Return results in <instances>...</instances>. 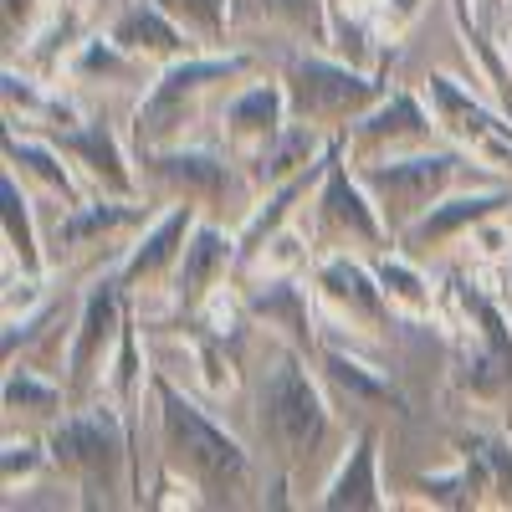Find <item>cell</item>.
<instances>
[{
    "instance_id": "obj_1",
    "label": "cell",
    "mask_w": 512,
    "mask_h": 512,
    "mask_svg": "<svg viewBox=\"0 0 512 512\" xmlns=\"http://www.w3.org/2000/svg\"><path fill=\"white\" fill-rule=\"evenodd\" d=\"M149 400H154V425H159V461L175 466L180 477H190L210 507H241L256 502L251 492H262L256 477V456L210 415L195 395H185L164 369L149 379Z\"/></svg>"
},
{
    "instance_id": "obj_2",
    "label": "cell",
    "mask_w": 512,
    "mask_h": 512,
    "mask_svg": "<svg viewBox=\"0 0 512 512\" xmlns=\"http://www.w3.org/2000/svg\"><path fill=\"white\" fill-rule=\"evenodd\" d=\"M47 446L57 477L77 492V507H118V502H144V472H139V446L134 431L113 400L72 405L62 420L47 425Z\"/></svg>"
},
{
    "instance_id": "obj_3",
    "label": "cell",
    "mask_w": 512,
    "mask_h": 512,
    "mask_svg": "<svg viewBox=\"0 0 512 512\" xmlns=\"http://www.w3.org/2000/svg\"><path fill=\"white\" fill-rule=\"evenodd\" d=\"M313 359L272 344V359L256 379V441L277 472H303L333 451V400Z\"/></svg>"
},
{
    "instance_id": "obj_4",
    "label": "cell",
    "mask_w": 512,
    "mask_h": 512,
    "mask_svg": "<svg viewBox=\"0 0 512 512\" xmlns=\"http://www.w3.org/2000/svg\"><path fill=\"white\" fill-rule=\"evenodd\" d=\"M251 62H256L251 52L226 47V52H190L180 62L159 67L154 82L134 103V118H128V144H134V154L190 144V134L205 118V103L216 98L226 82L246 77Z\"/></svg>"
},
{
    "instance_id": "obj_5",
    "label": "cell",
    "mask_w": 512,
    "mask_h": 512,
    "mask_svg": "<svg viewBox=\"0 0 512 512\" xmlns=\"http://www.w3.org/2000/svg\"><path fill=\"white\" fill-rule=\"evenodd\" d=\"M390 62L395 47H384L379 67H354L323 47H303L282 62V88H287V113L292 123H308L318 134L338 139L344 128L369 113L384 93H390Z\"/></svg>"
},
{
    "instance_id": "obj_6",
    "label": "cell",
    "mask_w": 512,
    "mask_h": 512,
    "mask_svg": "<svg viewBox=\"0 0 512 512\" xmlns=\"http://www.w3.org/2000/svg\"><path fill=\"white\" fill-rule=\"evenodd\" d=\"M364 180V190L374 195L384 226L400 241L425 210H431L441 195L461 190V185H482V180H497L487 169L461 154L456 144H436V149H420V154H405V159H384V164H369V169H354Z\"/></svg>"
},
{
    "instance_id": "obj_7",
    "label": "cell",
    "mask_w": 512,
    "mask_h": 512,
    "mask_svg": "<svg viewBox=\"0 0 512 512\" xmlns=\"http://www.w3.org/2000/svg\"><path fill=\"white\" fill-rule=\"evenodd\" d=\"M297 226H303L308 241H313V262H318V256H333V251L374 256V251H384V246L395 241L390 226H384V216H379L374 195L354 175V164H349V154H344V144H338V139L328 149L323 180H318L313 200L303 205Z\"/></svg>"
},
{
    "instance_id": "obj_8",
    "label": "cell",
    "mask_w": 512,
    "mask_h": 512,
    "mask_svg": "<svg viewBox=\"0 0 512 512\" xmlns=\"http://www.w3.org/2000/svg\"><path fill=\"white\" fill-rule=\"evenodd\" d=\"M128 313H134V297L123 292L118 267L82 287L77 318L67 328V359H62V379H67L72 405L103 400V384H108V369H113V354H118Z\"/></svg>"
},
{
    "instance_id": "obj_9",
    "label": "cell",
    "mask_w": 512,
    "mask_h": 512,
    "mask_svg": "<svg viewBox=\"0 0 512 512\" xmlns=\"http://www.w3.org/2000/svg\"><path fill=\"white\" fill-rule=\"evenodd\" d=\"M425 108H431L441 139L472 154L487 175H512V118L502 108H487L472 88H461V77L431 72L420 88Z\"/></svg>"
},
{
    "instance_id": "obj_10",
    "label": "cell",
    "mask_w": 512,
    "mask_h": 512,
    "mask_svg": "<svg viewBox=\"0 0 512 512\" xmlns=\"http://www.w3.org/2000/svg\"><path fill=\"white\" fill-rule=\"evenodd\" d=\"M308 272H313V303H318L323 328H344L364 338V344H374L395 323V308L384 303V287L369 267V256L333 251V256H318Z\"/></svg>"
},
{
    "instance_id": "obj_11",
    "label": "cell",
    "mask_w": 512,
    "mask_h": 512,
    "mask_svg": "<svg viewBox=\"0 0 512 512\" xmlns=\"http://www.w3.org/2000/svg\"><path fill=\"white\" fill-rule=\"evenodd\" d=\"M338 144H344L354 169H369V164H384V159H405V154H420V149H436L441 128H436V118H431V108H425L420 93L390 88L369 113H359L344 134H338Z\"/></svg>"
},
{
    "instance_id": "obj_12",
    "label": "cell",
    "mask_w": 512,
    "mask_h": 512,
    "mask_svg": "<svg viewBox=\"0 0 512 512\" xmlns=\"http://www.w3.org/2000/svg\"><path fill=\"white\" fill-rule=\"evenodd\" d=\"M231 154L221 149H195V144H175V149H144L139 154V180L144 190L164 195L169 205H195L200 216L231 200L236 175H231Z\"/></svg>"
},
{
    "instance_id": "obj_13",
    "label": "cell",
    "mask_w": 512,
    "mask_h": 512,
    "mask_svg": "<svg viewBox=\"0 0 512 512\" xmlns=\"http://www.w3.org/2000/svg\"><path fill=\"white\" fill-rule=\"evenodd\" d=\"M195 221H200L195 205H169L164 216H154L139 231V241L123 251L118 282L134 303H164V313H169V287H175V272H180V256H185Z\"/></svg>"
},
{
    "instance_id": "obj_14",
    "label": "cell",
    "mask_w": 512,
    "mask_h": 512,
    "mask_svg": "<svg viewBox=\"0 0 512 512\" xmlns=\"http://www.w3.org/2000/svg\"><path fill=\"white\" fill-rule=\"evenodd\" d=\"M149 221H154L149 200H139V195L134 200H118V195L82 200V205H72V210L57 216V226L47 236V256H52V267H67V262H77V256H88L98 246H113V241L134 246Z\"/></svg>"
},
{
    "instance_id": "obj_15",
    "label": "cell",
    "mask_w": 512,
    "mask_h": 512,
    "mask_svg": "<svg viewBox=\"0 0 512 512\" xmlns=\"http://www.w3.org/2000/svg\"><path fill=\"white\" fill-rule=\"evenodd\" d=\"M62 154H67V164L77 169V180L88 185L93 195H118V200H134L139 190H144V180H139V154H128V144H123V134L108 123V118H82V123H72V128H57V134H47Z\"/></svg>"
},
{
    "instance_id": "obj_16",
    "label": "cell",
    "mask_w": 512,
    "mask_h": 512,
    "mask_svg": "<svg viewBox=\"0 0 512 512\" xmlns=\"http://www.w3.org/2000/svg\"><path fill=\"white\" fill-rule=\"evenodd\" d=\"M246 292V313H251V328H267L272 344H287L297 354L318 359L323 349V318H318V303H313V287L303 292V282L292 277H256V282H241Z\"/></svg>"
},
{
    "instance_id": "obj_17",
    "label": "cell",
    "mask_w": 512,
    "mask_h": 512,
    "mask_svg": "<svg viewBox=\"0 0 512 512\" xmlns=\"http://www.w3.org/2000/svg\"><path fill=\"white\" fill-rule=\"evenodd\" d=\"M241 262V246H236V231L216 226V221H195L190 241H185V256H180V272H175V287H169V323L185 328L200 308L205 297L226 287V277L236 272Z\"/></svg>"
},
{
    "instance_id": "obj_18",
    "label": "cell",
    "mask_w": 512,
    "mask_h": 512,
    "mask_svg": "<svg viewBox=\"0 0 512 512\" xmlns=\"http://www.w3.org/2000/svg\"><path fill=\"white\" fill-rule=\"evenodd\" d=\"M507 205H512V190L497 185V180H482V185H461L451 195H441L425 216L400 236V246L410 256H431V251H446L456 241H466L482 221L492 216H507Z\"/></svg>"
},
{
    "instance_id": "obj_19",
    "label": "cell",
    "mask_w": 512,
    "mask_h": 512,
    "mask_svg": "<svg viewBox=\"0 0 512 512\" xmlns=\"http://www.w3.org/2000/svg\"><path fill=\"white\" fill-rule=\"evenodd\" d=\"M292 123L287 113V88H282V77L277 82H251V88H241L226 108H221V149L246 169L256 164L277 139H282V128Z\"/></svg>"
},
{
    "instance_id": "obj_20",
    "label": "cell",
    "mask_w": 512,
    "mask_h": 512,
    "mask_svg": "<svg viewBox=\"0 0 512 512\" xmlns=\"http://www.w3.org/2000/svg\"><path fill=\"white\" fill-rule=\"evenodd\" d=\"M318 507L323 512H384L390 507V492H384V477H379V431L374 425H359L344 456L333 461V477L323 482Z\"/></svg>"
},
{
    "instance_id": "obj_21",
    "label": "cell",
    "mask_w": 512,
    "mask_h": 512,
    "mask_svg": "<svg viewBox=\"0 0 512 512\" xmlns=\"http://www.w3.org/2000/svg\"><path fill=\"white\" fill-rule=\"evenodd\" d=\"M236 36H282L297 47H323L333 41L328 0H231Z\"/></svg>"
},
{
    "instance_id": "obj_22",
    "label": "cell",
    "mask_w": 512,
    "mask_h": 512,
    "mask_svg": "<svg viewBox=\"0 0 512 512\" xmlns=\"http://www.w3.org/2000/svg\"><path fill=\"white\" fill-rule=\"evenodd\" d=\"M6 169L41 200H52L57 210H72L82 205V185L77 169L67 164V154L52 144V139H36L26 128H6Z\"/></svg>"
},
{
    "instance_id": "obj_23",
    "label": "cell",
    "mask_w": 512,
    "mask_h": 512,
    "mask_svg": "<svg viewBox=\"0 0 512 512\" xmlns=\"http://www.w3.org/2000/svg\"><path fill=\"white\" fill-rule=\"evenodd\" d=\"M313 369L323 374L328 395L349 400V410H395L400 420H410V400L395 390V379L379 374L374 364H364V359L354 354V344L344 349V344H328V338H323Z\"/></svg>"
},
{
    "instance_id": "obj_24",
    "label": "cell",
    "mask_w": 512,
    "mask_h": 512,
    "mask_svg": "<svg viewBox=\"0 0 512 512\" xmlns=\"http://www.w3.org/2000/svg\"><path fill=\"white\" fill-rule=\"evenodd\" d=\"M108 36L118 41L123 52H134L139 62H149L154 72L190 57V52H200L195 41L154 6V0H128V6H118V16L108 21Z\"/></svg>"
},
{
    "instance_id": "obj_25",
    "label": "cell",
    "mask_w": 512,
    "mask_h": 512,
    "mask_svg": "<svg viewBox=\"0 0 512 512\" xmlns=\"http://www.w3.org/2000/svg\"><path fill=\"white\" fill-rule=\"evenodd\" d=\"M456 461L466 472V497L472 512H502L512 507V441L507 436H487V431H466L451 441Z\"/></svg>"
},
{
    "instance_id": "obj_26",
    "label": "cell",
    "mask_w": 512,
    "mask_h": 512,
    "mask_svg": "<svg viewBox=\"0 0 512 512\" xmlns=\"http://www.w3.org/2000/svg\"><path fill=\"white\" fill-rule=\"evenodd\" d=\"M62 77L77 82V88H108V93H123V88H149V82H154V67L139 62L134 52H123L108 31H88V36L77 41V52L67 57Z\"/></svg>"
},
{
    "instance_id": "obj_27",
    "label": "cell",
    "mask_w": 512,
    "mask_h": 512,
    "mask_svg": "<svg viewBox=\"0 0 512 512\" xmlns=\"http://www.w3.org/2000/svg\"><path fill=\"white\" fill-rule=\"evenodd\" d=\"M0 231H6V272H31V277H47V241L36 236L31 221V190L11 175H0Z\"/></svg>"
},
{
    "instance_id": "obj_28",
    "label": "cell",
    "mask_w": 512,
    "mask_h": 512,
    "mask_svg": "<svg viewBox=\"0 0 512 512\" xmlns=\"http://www.w3.org/2000/svg\"><path fill=\"white\" fill-rule=\"evenodd\" d=\"M369 267H374V277H379V287H384V303L395 308V318H405V323H431L436 313H441V297H436V287L425 282V272L415 267V256L405 251H374L369 256Z\"/></svg>"
},
{
    "instance_id": "obj_29",
    "label": "cell",
    "mask_w": 512,
    "mask_h": 512,
    "mask_svg": "<svg viewBox=\"0 0 512 512\" xmlns=\"http://www.w3.org/2000/svg\"><path fill=\"white\" fill-rule=\"evenodd\" d=\"M0 405H6V420H62V410L72 405L67 395V379L47 374V369H31V364H6V384H0Z\"/></svg>"
},
{
    "instance_id": "obj_30",
    "label": "cell",
    "mask_w": 512,
    "mask_h": 512,
    "mask_svg": "<svg viewBox=\"0 0 512 512\" xmlns=\"http://www.w3.org/2000/svg\"><path fill=\"white\" fill-rule=\"evenodd\" d=\"M328 134H318V128H308V123H287L282 128V139L256 159V164H246V185H251V195H262V190H272V185H282V180H292L297 169H308V164H318L323 154H328Z\"/></svg>"
},
{
    "instance_id": "obj_31",
    "label": "cell",
    "mask_w": 512,
    "mask_h": 512,
    "mask_svg": "<svg viewBox=\"0 0 512 512\" xmlns=\"http://www.w3.org/2000/svg\"><path fill=\"white\" fill-rule=\"evenodd\" d=\"M185 344H190V364H195V374L205 384V395L210 400L236 395V384H241V374H236L241 369V344H231V338L210 333L200 323H185Z\"/></svg>"
},
{
    "instance_id": "obj_32",
    "label": "cell",
    "mask_w": 512,
    "mask_h": 512,
    "mask_svg": "<svg viewBox=\"0 0 512 512\" xmlns=\"http://www.w3.org/2000/svg\"><path fill=\"white\" fill-rule=\"evenodd\" d=\"M154 6L175 21L200 52H226L231 47V0H154Z\"/></svg>"
},
{
    "instance_id": "obj_33",
    "label": "cell",
    "mask_w": 512,
    "mask_h": 512,
    "mask_svg": "<svg viewBox=\"0 0 512 512\" xmlns=\"http://www.w3.org/2000/svg\"><path fill=\"white\" fill-rule=\"evenodd\" d=\"M451 21H456V36H461V47H466V57L477 62V72H482V82L492 88V103L512 118V67L502 62V52L492 47V41L482 36V26L466 16V0H451Z\"/></svg>"
},
{
    "instance_id": "obj_34",
    "label": "cell",
    "mask_w": 512,
    "mask_h": 512,
    "mask_svg": "<svg viewBox=\"0 0 512 512\" xmlns=\"http://www.w3.org/2000/svg\"><path fill=\"white\" fill-rule=\"evenodd\" d=\"M47 472H57L47 436H26V431L16 436V431H6V451H0V487H6V502H16V492H31Z\"/></svg>"
},
{
    "instance_id": "obj_35",
    "label": "cell",
    "mask_w": 512,
    "mask_h": 512,
    "mask_svg": "<svg viewBox=\"0 0 512 512\" xmlns=\"http://www.w3.org/2000/svg\"><path fill=\"white\" fill-rule=\"evenodd\" d=\"M139 507H154V512H175V507H210V502H205V492H200L190 477H180L175 466H164V461H159L154 487L144 492V502H139Z\"/></svg>"
},
{
    "instance_id": "obj_36",
    "label": "cell",
    "mask_w": 512,
    "mask_h": 512,
    "mask_svg": "<svg viewBox=\"0 0 512 512\" xmlns=\"http://www.w3.org/2000/svg\"><path fill=\"white\" fill-rule=\"evenodd\" d=\"M415 492H420V502H431V507H456V512L472 507V497H466V472H461V461H451L446 472L415 477Z\"/></svg>"
},
{
    "instance_id": "obj_37",
    "label": "cell",
    "mask_w": 512,
    "mask_h": 512,
    "mask_svg": "<svg viewBox=\"0 0 512 512\" xmlns=\"http://www.w3.org/2000/svg\"><path fill=\"white\" fill-rule=\"evenodd\" d=\"M47 0H0V21H6V57H16L26 47V36L41 26Z\"/></svg>"
},
{
    "instance_id": "obj_38",
    "label": "cell",
    "mask_w": 512,
    "mask_h": 512,
    "mask_svg": "<svg viewBox=\"0 0 512 512\" xmlns=\"http://www.w3.org/2000/svg\"><path fill=\"white\" fill-rule=\"evenodd\" d=\"M420 11H425V0H379V6H374V26H379L384 47H395V41L415 26Z\"/></svg>"
},
{
    "instance_id": "obj_39",
    "label": "cell",
    "mask_w": 512,
    "mask_h": 512,
    "mask_svg": "<svg viewBox=\"0 0 512 512\" xmlns=\"http://www.w3.org/2000/svg\"><path fill=\"white\" fill-rule=\"evenodd\" d=\"M466 246H477L482 262H502V256H512V231L502 226V216H492V221H482L472 236H466Z\"/></svg>"
},
{
    "instance_id": "obj_40",
    "label": "cell",
    "mask_w": 512,
    "mask_h": 512,
    "mask_svg": "<svg viewBox=\"0 0 512 512\" xmlns=\"http://www.w3.org/2000/svg\"><path fill=\"white\" fill-rule=\"evenodd\" d=\"M57 6H77V11H88V16H98L108 0H57Z\"/></svg>"
},
{
    "instance_id": "obj_41",
    "label": "cell",
    "mask_w": 512,
    "mask_h": 512,
    "mask_svg": "<svg viewBox=\"0 0 512 512\" xmlns=\"http://www.w3.org/2000/svg\"><path fill=\"white\" fill-rule=\"evenodd\" d=\"M502 287H507V303H512V267H507V282Z\"/></svg>"
},
{
    "instance_id": "obj_42",
    "label": "cell",
    "mask_w": 512,
    "mask_h": 512,
    "mask_svg": "<svg viewBox=\"0 0 512 512\" xmlns=\"http://www.w3.org/2000/svg\"><path fill=\"white\" fill-rule=\"evenodd\" d=\"M354 6H359V0H354Z\"/></svg>"
}]
</instances>
